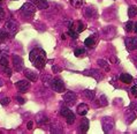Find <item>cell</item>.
<instances>
[{
  "label": "cell",
  "instance_id": "cell-1",
  "mask_svg": "<svg viewBox=\"0 0 137 134\" xmlns=\"http://www.w3.org/2000/svg\"><path fill=\"white\" fill-rule=\"evenodd\" d=\"M29 59L30 61L32 63V65L38 69H43L46 65V53L43 49L40 48H37V49H34L32 51L30 52L29 54Z\"/></svg>",
  "mask_w": 137,
  "mask_h": 134
},
{
  "label": "cell",
  "instance_id": "cell-2",
  "mask_svg": "<svg viewBox=\"0 0 137 134\" xmlns=\"http://www.w3.org/2000/svg\"><path fill=\"white\" fill-rule=\"evenodd\" d=\"M5 30L7 31V34L10 35V37H14L16 35L17 30H19V24L14 20H8L5 23Z\"/></svg>",
  "mask_w": 137,
  "mask_h": 134
},
{
  "label": "cell",
  "instance_id": "cell-3",
  "mask_svg": "<svg viewBox=\"0 0 137 134\" xmlns=\"http://www.w3.org/2000/svg\"><path fill=\"white\" fill-rule=\"evenodd\" d=\"M101 126L105 133H111L114 128V120L111 117H104L101 119Z\"/></svg>",
  "mask_w": 137,
  "mask_h": 134
},
{
  "label": "cell",
  "instance_id": "cell-4",
  "mask_svg": "<svg viewBox=\"0 0 137 134\" xmlns=\"http://www.w3.org/2000/svg\"><path fill=\"white\" fill-rule=\"evenodd\" d=\"M60 113H61V116H63V117L66 118V121H67V124L68 125H72V124L75 123V115L67 106L61 107Z\"/></svg>",
  "mask_w": 137,
  "mask_h": 134
},
{
  "label": "cell",
  "instance_id": "cell-5",
  "mask_svg": "<svg viewBox=\"0 0 137 134\" xmlns=\"http://www.w3.org/2000/svg\"><path fill=\"white\" fill-rule=\"evenodd\" d=\"M51 87L55 92H63L65 91V83L61 79H52Z\"/></svg>",
  "mask_w": 137,
  "mask_h": 134
},
{
  "label": "cell",
  "instance_id": "cell-6",
  "mask_svg": "<svg viewBox=\"0 0 137 134\" xmlns=\"http://www.w3.org/2000/svg\"><path fill=\"white\" fill-rule=\"evenodd\" d=\"M35 12H36V6H35L34 4H31V2H25V4L21 7V13L25 16L34 15Z\"/></svg>",
  "mask_w": 137,
  "mask_h": 134
},
{
  "label": "cell",
  "instance_id": "cell-7",
  "mask_svg": "<svg viewBox=\"0 0 137 134\" xmlns=\"http://www.w3.org/2000/svg\"><path fill=\"white\" fill-rule=\"evenodd\" d=\"M63 102L67 103L68 105H73V104H75V102L77 100V96L75 94L74 91H67L65 95H63Z\"/></svg>",
  "mask_w": 137,
  "mask_h": 134
},
{
  "label": "cell",
  "instance_id": "cell-8",
  "mask_svg": "<svg viewBox=\"0 0 137 134\" xmlns=\"http://www.w3.org/2000/svg\"><path fill=\"white\" fill-rule=\"evenodd\" d=\"M17 90L20 92H27L29 89H30V82L27 80H20L15 83Z\"/></svg>",
  "mask_w": 137,
  "mask_h": 134
},
{
  "label": "cell",
  "instance_id": "cell-9",
  "mask_svg": "<svg viewBox=\"0 0 137 134\" xmlns=\"http://www.w3.org/2000/svg\"><path fill=\"white\" fill-rule=\"evenodd\" d=\"M68 28L70 29V30L75 31L76 34H80V33H82L84 29H85V25H84V23L82 21H76V22H73Z\"/></svg>",
  "mask_w": 137,
  "mask_h": 134
},
{
  "label": "cell",
  "instance_id": "cell-10",
  "mask_svg": "<svg viewBox=\"0 0 137 134\" xmlns=\"http://www.w3.org/2000/svg\"><path fill=\"white\" fill-rule=\"evenodd\" d=\"M13 65H14V68H15L17 72L22 71L23 69V59L20 56H17V54H14L13 56Z\"/></svg>",
  "mask_w": 137,
  "mask_h": 134
},
{
  "label": "cell",
  "instance_id": "cell-11",
  "mask_svg": "<svg viewBox=\"0 0 137 134\" xmlns=\"http://www.w3.org/2000/svg\"><path fill=\"white\" fill-rule=\"evenodd\" d=\"M124 43H126V48L128 49V51H134L137 49V37L127 38Z\"/></svg>",
  "mask_w": 137,
  "mask_h": 134
},
{
  "label": "cell",
  "instance_id": "cell-12",
  "mask_svg": "<svg viewBox=\"0 0 137 134\" xmlns=\"http://www.w3.org/2000/svg\"><path fill=\"white\" fill-rule=\"evenodd\" d=\"M84 15H85V17H88V19L96 17L97 16V11H96V8L93 6H89V7H86L84 9Z\"/></svg>",
  "mask_w": 137,
  "mask_h": 134
},
{
  "label": "cell",
  "instance_id": "cell-13",
  "mask_svg": "<svg viewBox=\"0 0 137 134\" xmlns=\"http://www.w3.org/2000/svg\"><path fill=\"white\" fill-rule=\"evenodd\" d=\"M24 75L29 81H37L38 80V74L36 72L31 71V69H24Z\"/></svg>",
  "mask_w": 137,
  "mask_h": 134
},
{
  "label": "cell",
  "instance_id": "cell-14",
  "mask_svg": "<svg viewBox=\"0 0 137 134\" xmlns=\"http://www.w3.org/2000/svg\"><path fill=\"white\" fill-rule=\"evenodd\" d=\"M31 2L39 9H46L48 8V2L47 0H31Z\"/></svg>",
  "mask_w": 137,
  "mask_h": 134
},
{
  "label": "cell",
  "instance_id": "cell-15",
  "mask_svg": "<svg viewBox=\"0 0 137 134\" xmlns=\"http://www.w3.org/2000/svg\"><path fill=\"white\" fill-rule=\"evenodd\" d=\"M89 131V119L83 118L82 121L80 124V127H78V132L80 133H86Z\"/></svg>",
  "mask_w": 137,
  "mask_h": 134
},
{
  "label": "cell",
  "instance_id": "cell-16",
  "mask_svg": "<svg viewBox=\"0 0 137 134\" xmlns=\"http://www.w3.org/2000/svg\"><path fill=\"white\" fill-rule=\"evenodd\" d=\"M47 121H48V118L44 112H39L38 115L36 116V123L38 125H44L47 123Z\"/></svg>",
  "mask_w": 137,
  "mask_h": 134
},
{
  "label": "cell",
  "instance_id": "cell-17",
  "mask_svg": "<svg viewBox=\"0 0 137 134\" xmlns=\"http://www.w3.org/2000/svg\"><path fill=\"white\" fill-rule=\"evenodd\" d=\"M124 117H126V123L127 124H131L136 119V115H135V112L131 111V109H130V110H128V111H126Z\"/></svg>",
  "mask_w": 137,
  "mask_h": 134
},
{
  "label": "cell",
  "instance_id": "cell-18",
  "mask_svg": "<svg viewBox=\"0 0 137 134\" xmlns=\"http://www.w3.org/2000/svg\"><path fill=\"white\" fill-rule=\"evenodd\" d=\"M90 76L95 78L97 81H100L104 79V74L99 71V69H91V71H90Z\"/></svg>",
  "mask_w": 137,
  "mask_h": 134
},
{
  "label": "cell",
  "instance_id": "cell-19",
  "mask_svg": "<svg viewBox=\"0 0 137 134\" xmlns=\"http://www.w3.org/2000/svg\"><path fill=\"white\" fill-rule=\"evenodd\" d=\"M88 112H89V106L85 103H82L77 106V113L80 116H85Z\"/></svg>",
  "mask_w": 137,
  "mask_h": 134
},
{
  "label": "cell",
  "instance_id": "cell-20",
  "mask_svg": "<svg viewBox=\"0 0 137 134\" xmlns=\"http://www.w3.org/2000/svg\"><path fill=\"white\" fill-rule=\"evenodd\" d=\"M120 81L123 83H131L133 82V76L127 73H122L120 75Z\"/></svg>",
  "mask_w": 137,
  "mask_h": 134
},
{
  "label": "cell",
  "instance_id": "cell-21",
  "mask_svg": "<svg viewBox=\"0 0 137 134\" xmlns=\"http://www.w3.org/2000/svg\"><path fill=\"white\" fill-rule=\"evenodd\" d=\"M84 44H85L86 48H90V49H92V48H95L96 46V39H95V37H88L85 40H84Z\"/></svg>",
  "mask_w": 137,
  "mask_h": 134
},
{
  "label": "cell",
  "instance_id": "cell-22",
  "mask_svg": "<svg viewBox=\"0 0 137 134\" xmlns=\"http://www.w3.org/2000/svg\"><path fill=\"white\" fill-rule=\"evenodd\" d=\"M83 95L85 96V97L88 98V100H90V101L95 100V96H96L95 91H93V90H90V89H85V90H84Z\"/></svg>",
  "mask_w": 137,
  "mask_h": 134
},
{
  "label": "cell",
  "instance_id": "cell-23",
  "mask_svg": "<svg viewBox=\"0 0 137 134\" xmlns=\"http://www.w3.org/2000/svg\"><path fill=\"white\" fill-rule=\"evenodd\" d=\"M128 15H129V17L137 16V7L136 6H130V7L128 8Z\"/></svg>",
  "mask_w": 137,
  "mask_h": 134
},
{
  "label": "cell",
  "instance_id": "cell-24",
  "mask_svg": "<svg viewBox=\"0 0 137 134\" xmlns=\"http://www.w3.org/2000/svg\"><path fill=\"white\" fill-rule=\"evenodd\" d=\"M97 64L99 65V67H103V68H105V71H107L108 72L109 71V66H108V63L106 61V60H104V59H99Z\"/></svg>",
  "mask_w": 137,
  "mask_h": 134
},
{
  "label": "cell",
  "instance_id": "cell-25",
  "mask_svg": "<svg viewBox=\"0 0 137 134\" xmlns=\"http://www.w3.org/2000/svg\"><path fill=\"white\" fill-rule=\"evenodd\" d=\"M74 54H75V57H77V58L84 57V56H85V50L82 49V48H77V49H75Z\"/></svg>",
  "mask_w": 137,
  "mask_h": 134
},
{
  "label": "cell",
  "instance_id": "cell-26",
  "mask_svg": "<svg viewBox=\"0 0 137 134\" xmlns=\"http://www.w3.org/2000/svg\"><path fill=\"white\" fill-rule=\"evenodd\" d=\"M50 132L51 133H62L63 130H62V127L59 126V125H52L51 128H50Z\"/></svg>",
  "mask_w": 137,
  "mask_h": 134
},
{
  "label": "cell",
  "instance_id": "cell-27",
  "mask_svg": "<svg viewBox=\"0 0 137 134\" xmlns=\"http://www.w3.org/2000/svg\"><path fill=\"white\" fill-rule=\"evenodd\" d=\"M98 104H99L100 106H106L107 104H108V101H107L106 96H105V95H101L100 97H99V100H98Z\"/></svg>",
  "mask_w": 137,
  "mask_h": 134
},
{
  "label": "cell",
  "instance_id": "cell-28",
  "mask_svg": "<svg viewBox=\"0 0 137 134\" xmlns=\"http://www.w3.org/2000/svg\"><path fill=\"white\" fill-rule=\"evenodd\" d=\"M70 4L73 5V7H75V8H80L81 6L83 5V1H82V0H72Z\"/></svg>",
  "mask_w": 137,
  "mask_h": 134
},
{
  "label": "cell",
  "instance_id": "cell-29",
  "mask_svg": "<svg viewBox=\"0 0 137 134\" xmlns=\"http://www.w3.org/2000/svg\"><path fill=\"white\" fill-rule=\"evenodd\" d=\"M1 69H2V73H4L6 76H12V69H10L8 66L1 67Z\"/></svg>",
  "mask_w": 137,
  "mask_h": 134
},
{
  "label": "cell",
  "instance_id": "cell-30",
  "mask_svg": "<svg viewBox=\"0 0 137 134\" xmlns=\"http://www.w3.org/2000/svg\"><path fill=\"white\" fill-rule=\"evenodd\" d=\"M7 31L6 30H0V43H4L7 38Z\"/></svg>",
  "mask_w": 137,
  "mask_h": 134
},
{
  "label": "cell",
  "instance_id": "cell-31",
  "mask_svg": "<svg viewBox=\"0 0 137 134\" xmlns=\"http://www.w3.org/2000/svg\"><path fill=\"white\" fill-rule=\"evenodd\" d=\"M40 79H42V81H43L44 83H47L48 81L52 80L51 75H48V74H42V75H40Z\"/></svg>",
  "mask_w": 137,
  "mask_h": 134
},
{
  "label": "cell",
  "instance_id": "cell-32",
  "mask_svg": "<svg viewBox=\"0 0 137 134\" xmlns=\"http://www.w3.org/2000/svg\"><path fill=\"white\" fill-rule=\"evenodd\" d=\"M0 66H1V67L8 66V59L6 57H1V58H0Z\"/></svg>",
  "mask_w": 137,
  "mask_h": 134
},
{
  "label": "cell",
  "instance_id": "cell-33",
  "mask_svg": "<svg viewBox=\"0 0 137 134\" xmlns=\"http://www.w3.org/2000/svg\"><path fill=\"white\" fill-rule=\"evenodd\" d=\"M126 30L127 31H131L133 29H134V22H131V21H128L127 23H126Z\"/></svg>",
  "mask_w": 137,
  "mask_h": 134
},
{
  "label": "cell",
  "instance_id": "cell-34",
  "mask_svg": "<svg viewBox=\"0 0 137 134\" xmlns=\"http://www.w3.org/2000/svg\"><path fill=\"white\" fill-rule=\"evenodd\" d=\"M9 102H10V98L9 97H4L1 101H0V103H1V105H7V104H9Z\"/></svg>",
  "mask_w": 137,
  "mask_h": 134
},
{
  "label": "cell",
  "instance_id": "cell-35",
  "mask_svg": "<svg viewBox=\"0 0 137 134\" xmlns=\"http://www.w3.org/2000/svg\"><path fill=\"white\" fill-rule=\"evenodd\" d=\"M52 71L54 73H60L61 72V67H59L58 65H52Z\"/></svg>",
  "mask_w": 137,
  "mask_h": 134
},
{
  "label": "cell",
  "instance_id": "cell-36",
  "mask_svg": "<svg viewBox=\"0 0 137 134\" xmlns=\"http://www.w3.org/2000/svg\"><path fill=\"white\" fill-rule=\"evenodd\" d=\"M15 100H16L17 103H20V104H24V103H25V100H24V98L20 97V96H16V97H15Z\"/></svg>",
  "mask_w": 137,
  "mask_h": 134
},
{
  "label": "cell",
  "instance_id": "cell-37",
  "mask_svg": "<svg viewBox=\"0 0 137 134\" xmlns=\"http://www.w3.org/2000/svg\"><path fill=\"white\" fill-rule=\"evenodd\" d=\"M68 33H69V35H70V37H73V38H77V37H78V34H76L75 31L70 30V29L68 30Z\"/></svg>",
  "mask_w": 137,
  "mask_h": 134
},
{
  "label": "cell",
  "instance_id": "cell-38",
  "mask_svg": "<svg viewBox=\"0 0 137 134\" xmlns=\"http://www.w3.org/2000/svg\"><path fill=\"white\" fill-rule=\"evenodd\" d=\"M129 109H131V110L137 109V103H135V102H131V103H130V105H129Z\"/></svg>",
  "mask_w": 137,
  "mask_h": 134
},
{
  "label": "cell",
  "instance_id": "cell-39",
  "mask_svg": "<svg viewBox=\"0 0 137 134\" xmlns=\"http://www.w3.org/2000/svg\"><path fill=\"white\" fill-rule=\"evenodd\" d=\"M130 90H131V94H133L134 96H137V86H134Z\"/></svg>",
  "mask_w": 137,
  "mask_h": 134
},
{
  "label": "cell",
  "instance_id": "cell-40",
  "mask_svg": "<svg viewBox=\"0 0 137 134\" xmlns=\"http://www.w3.org/2000/svg\"><path fill=\"white\" fill-rule=\"evenodd\" d=\"M5 17V11L2 9V7H0V20H2Z\"/></svg>",
  "mask_w": 137,
  "mask_h": 134
},
{
  "label": "cell",
  "instance_id": "cell-41",
  "mask_svg": "<svg viewBox=\"0 0 137 134\" xmlns=\"http://www.w3.org/2000/svg\"><path fill=\"white\" fill-rule=\"evenodd\" d=\"M27 127H28V130H29V131L32 130V128H34V123H32V121H29L28 125H27Z\"/></svg>",
  "mask_w": 137,
  "mask_h": 134
},
{
  "label": "cell",
  "instance_id": "cell-42",
  "mask_svg": "<svg viewBox=\"0 0 137 134\" xmlns=\"http://www.w3.org/2000/svg\"><path fill=\"white\" fill-rule=\"evenodd\" d=\"M111 61H112V63H114V64L119 63V61H118V58L114 57V56H113V57H111Z\"/></svg>",
  "mask_w": 137,
  "mask_h": 134
},
{
  "label": "cell",
  "instance_id": "cell-43",
  "mask_svg": "<svg viewBox=\"0 0 137 134\" xmlns=\"http://www.w3.org/2000/svg\"><path fill=\"white\" fill-rule=\"evenodd\" d=\"M134 31L137 34V22H135L134 23Z\"/></svg>",
  "mask_w": 137,
  "mask_h": 134
},
{
  "label": "cell",
  "instance_id": "cell-44",
  "mask_svg": "<svg viewBox=\"0 0 137 134\" xmlns=\"http://www.w3.org/2000/svg\"><path fill=\"white\" fill-rule=\"evenodd\" d=\"M1 86H2V80L0 79V87H1Z\"/></svg>",
  "mask_w": 137,
  "mask_h": 134
},
{
  "label": "cell",
  "instance_id": "cell-45",
  "mask_svg": "<svg viewBox=\"0 0 137 134\" xmlns=\"http://www.w3.org/2000/svg\"><path fill=\"white\" fill-rule=\"evenodd\" d=\"M0 1H1V0H0Z\"/></svg>",
  "mask_w": 137,
  "mask_h": 134
},
{
  "label": "cell",
  "instance_id": "cell-46",
  "mask_svg": "<svg viewBox=\"0 0 137 134\" xmlns=\"http://www.w3.org/2000/svg\"><path fill=\"white\" fill-rule=\"evenodd\" d=\"M136 1H137V0H136Z\"/></svg>",
  "mask_w": 137,
  "mask_h": 134
}]
</instances>
